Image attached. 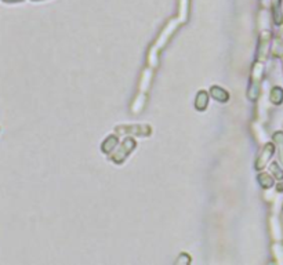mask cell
I'll return each instance as SVG.
<instances>
[{"mask_svg": "<svg viewBox=\"0 0 283 265\" xmlns=\"http://www.w3.org/2000/svg\"><path fill=\"white\" fill-rule=\"evenodd\" d=\"M271 98H272V101L275 104H281L283 100V90L282 89H279V87H275L274 91H272V94H271Z\"/></svg>", "mask_w": 283, "mask_h": 265, "instance_id": "obj_1", "label": "cell"}, {"mask_svg": "<svg viewBox=\"0 0 283 265\" xmlns=\"http://www.w3.org/2000/svg\"><path fill=\"white\" fill-rule=\"evenodd\" d=\"M279 187H282V189H283V184H282V185H279Z\"/></svg>", "mask_w": 283, "mask_h": 265, "instance_id": "obj_2", "label": "cell"}]
</instances>
